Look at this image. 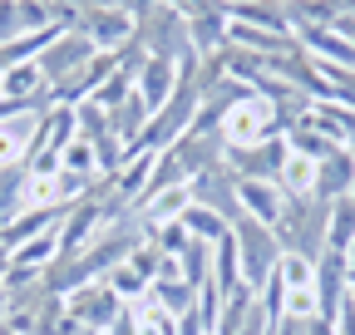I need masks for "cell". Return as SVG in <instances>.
<instances>
[{"label": "cell", "mask_w": 355, "mask_h": 335, "mask_svg": "<svg viewBox=\"0 0 355 335\" xmlns=\"http://www.w3.org/2000/svg\"><path fill=\"white\" fill-rule=\"evenodd\" d=\"M277 134H286L277 104L261 99V94H252V89H247L242 99H232L227 109H222V118H217V138H222V148H227V153L257 148V143L277 138Z\"/></svg>", "instance_id": "cell-1"}, {"label": "cell", "mask_w": 355, "mask_h": 335, "mask_svg": "<svg viewBox=\"0 0 355 335\" xmlns=\"http://www.w3.org/2000/svg\"><path fill=\"white\" fill-rule=\"evenodd\" d=\"M326 227H331V202L326 197H286L282 207V222H277V237H282V251H296V257L316 262L326 251Z\"/></svg>", "instance_id": "cell-2"}, {"label": "cell", "mask_w": 355, "mask_h": 335, "mask_svg": "<svg viewBox=\"0 0 355 335\" xmlns=\"http://www.w3.org/2000/svg\"><path fill=\"white\" fill-rule=\"evenodd\" d=\"M232 242H237V257H242V281H247L252 291H261L266 281L277 276L282 257H286L277 227H266V222H257V217H237V222H232Z\"/></svg>", "instance_id": "cell-3"}, {"label": "cell", "mask_w": 355, "mask_h": 335, "mask_svg": "<svg viewBox=\"0 0 355 335\" xmlns=\"http://www.w3.org/2000/svg\"><path fill=\"white\" fill-rule=\"evenodd\" d=\"M74 30H79L94 50H128V45H133V30H139V20H133V15L119 6V0H104V6L84 10Z\"/></svg>", "instance_id": "cell-4"}, {"label": "cell", "mask_w": 355, "mask_h": 335, "mask_svg": "<svg viewBox=\"0 0 355 335\" xmlns=\"http://www.w3.org/2000/svg\"><path fill=\"white\" fill-rule=\"evenodd\" d=\"M64 311H69V320H79L84 330H109V325L119 320L123 301L109 291V281H89V286H79V291H69V296H64Z\"/></svg>", "instance_id": "cell-5"}, {"label": "cell", "mask_w": 355, "mask_h": 335, "mask_svg": "<svg viewBox=\"0 0 355 335\" xmlns=\"http://www.w3.org/2000/svg\"><path fill=\"white\" fill-rule=\"evenodd\" d=\"M94 55H99V50L89 45V39H84L79 30H64V35L55 39V45H50V50H44V55L35 60V64L44 69V79H50V94H55L60 84H69V79H74V74H79L89 60H94Z\"/></svg>", "instance_id": "cell-6"}, {"label": "cell", "mask_w": 355, "mask_h": 335, "mask_svg": "<svg viewBox=\"0 0 355 335\" xmlns=\"http://www.w3.org/2000/svg\"><path fill=\"white\" fill-rule=\"evenodd\" d=\"M350 257L345 251H336V246H326L321 257H316V301H321V316L316 320H331L336 325V316H340V306H345V281H350Z\"/></svg>", "instance_id": "cell-7"}, {"label": "cell", "mask_w": 355, "mask_h": 335, "mask_svg": "<svg viewBox=\"0 0 355 335\" xmlns=\"http://www.w3.org/2000/svg\"><path fill=\"white\" fill-rule=\"evenodd\" d=\"M178 60H158V55H144V64H139V74H133V94L144 99V109L148 114H158L173 94H178Z\"/></svg>", "instance_id": "cell-8"}, {"label": "cell", "mask_w": 355, "mask_h": 335, "mask_svg": "<svg viewBox=\"0 0 355 335\" xmlns=\"http://www.w3.org/2000/svg\"><path fill=\"white\" fill-rule=\"evenodd\" d=\"M40 118L44 114H10V118H0V173H20V168L30 163Z\"/></svg>", "instance_id": "cell-9"}, {"label": "cell", "mask_w": 355, "mask_h": 335, "mask_svg": "<svg viewBox=\"0 0 355 335\" xmlns=\"http://www.w3.org/2000/svg\"><path fill=\"white\" fill-rule=\"evenodd\" d=\"M193 202H198V207H212V212L227 217V222L242 217V207H237V178L227 173V163H222V168H207V173L193 178Z\"/></svg>", "instance_id": "cell-10"}, {"label": "cell", "mask_w": 355, "mask_h": 335, "mask_svg": "<svg viewBox=\"0 0 355 335\" xmlns=\"http://www.w3.org/2000/svg\"><path fill=\"white\" fill-rule=\"evenodd\" d=\"M237 207L242 217H257L266 227L282 222V207H286V192L277 183H257V178H237Z\"/></svg>", "instance_id": "cell-11"}, {"label": "cell", "mask_w": 355, "mask_h": 335, "mask_svg": "<svg viewBox=\"0 0 355 335\" xmlns=\"http://www.w3.org/2000/svg\"><path fill=\"white\" fill-rule=\"evenodd\" d=\"M355 188V153L350 148H336L331 158H321V173H316V197L336 202V197H350Z\"/></svg>", "instance_id": "cell-12"}, {"label": "cell", "mask_w": 355, "mask_h": 335, "mask_svg": "<svg viewBox=\"0 0 355 335\" xmlns=\"http://www.w3.org/2000/svg\"><path fill=\"white\" fill-rule=\"evenodd\" d=\"M316 173H321V158L291 148L286 163H282V173H277V188H282L286 197H311V192H316Z\"/></svg>", "instance_id": "cell-13"}, {"label": "cell", "mask_w": 355, "mask_h": 335, "mask_svg": "<svg viewBox=\"0 0 355 335\" xmlns=\"http://www.w3.org/2000/svg\"><path fill=\"white\" fill-rule=\"evenodd\" d=\"M326 246L336 251H355V197H336L331 202V227H326Z\"/></svg>", "instance_id": "cell-14"}, {"label": "cell", "mask_w": 355, "mask_h": 335, "mask_svg": "<svg viewBox=\"0 0 355 335\" xmlns=\"http://www.w3.org/2000/svg\"><path fill=\"white\" fill-rule=\"evenodd\" d=\"M183 227H188V237H193V242H207V246H217L222 237L232 232V222H227V217H217L212 207H198V202L183 212Z\"/></svg>", "instance_id": "cell-15"}, {"label": "cell", "mask_w": 355, "mask_h": 335, "mask_svg": "<svg viewBox=\"0 0 355 335\" xmlns=\"http://www.w3.org/2000/svg\"><path fill=\"white\" fill-rule=\"evenodd\" d=\"M20 15H15V0H0V45H10V39H20Z\"/></svg>", "instance_id": "cell-16"}, {"label": "cell", "mask_w": 355, "mask_h": 335, "mask_svg": "<svg viewBox=\"0 0 355 335\" xmlns=\"http://www.w3.org/2000/svg\"><path fill=\"white\" fill-rule=\"evenodd\" d=\"M306 325H311V320H296V316H277L266 335H306Z\"/></svg>", "instance_id": "cell-17"}, {"label": "cell", "mask_w": 355, "mask_h": 335, "mask_svg": "<svg viewBox=\"0 0 355 335\" xmlns=\"http://www.w3.org/2000/svg\"><path fill=\"white\" fill-rule=\"evenodd\" d=\"M306 335H336V325H331V320H311Z\"/></svg>", "instance_id": "cell-18"}, {"label": "cell", "mask_w": 355, "mask_h": 335, "mask_svg": "<svg viewBox=\"0 0 355 335\" xmlns=\"http://www.w3.org/2000/svg\"><path fill=\"white\" fill-rule=\"evenodd\" d=\"M6 271H10V246L0 242V286H6Z\"/></svg>", "instance_id": "cell-19"}, {"label": "cell", "mask_w": 355, "mask_h": 335, "mask_svg": "<svg viewBox=\"0 0 355 335\" xmlns=\"http://www.w3.org/2000/svg\"><path fill=\"white\" fill-rule=\"evenodd\" d=\"M345 306H355V266H350V281H345Z\"/></svg>", "instance_id": "cell-20"}, {"label": "cell", "mask_w": 355, "mask_h": 335, "mask_svg": "<svg viewBox=\"0 0 355 335\" xmlns=\"http://www.w3.org/2000/svg\"><path fill=\"white\" fill-rule=\"evenodd\" d=\"M0 335H20V330H15V325H10V320H0Z\"/></svg>", "instance_id": "cell-21"}, {"label": "cell", "mask_w": 355, "mask_h": 335, "mask_svg": "<svg viewBox=\"0 0 355 335\" xmlns=\"http://www.w3.org/2000/svg\"><path fill=\"white\" fill-rule=\"evenodd\" d=\"M0 320H6V296H0Z\"/></svg>", "instance_id": "cell-22"}, {"label": "cell", "mask_w": 355, "mask_h": 335, "mask_svg": "<svg viewBox=\"0 0 355 335\" xmlns=\"http://www.w3.org/2000/svg\"><path fill=\"white\" fill-rule=\"evenodd\" d=\"M350 197H355V188H350Z\"/></svg>", "instance_id": "cell-23"}, {"label": "cell", "mask_w": 355, "mask_h": 335, "mask_svg": "<svg viewBox=\"0 0 355 335\" xmlns=\"http://www.w3.org/2000/svg\"><path fill=\"white\" fill-rule=\"evenodd\" d=\"M0 178H6V173H0Z\"/></svg>", "instance_id": "cell-24"}]
</instances>
